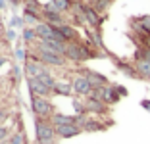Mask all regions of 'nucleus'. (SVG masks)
Returning <instances> with one entry per match:
<instances>
[{
  "mask_svg": "<svg viewBox=\"0 0 150 144\" xmlns=\"http://www.w3.org/2000/svg\"><path fill=\"white\" fill-rule=\"evenodd\" d=\"M117 69L121 71V73H125L127 77H131V79L139 77V73H137V69H135V66H129V64H125V61H117Z\"/></svg>",
  "mask_w": 150,
  "mask_h": 144,
  "instance_id": "20",
  "label": "nucleus"
},
{
  "mask_svg": "<svg viewBox=\"0 0 150 144\" xmlns=\"http://www.w3.org/2000/svg\"><path fill=\"white\" fill-rule=\"evenodd\" d=\"M44 71H46V69H44V64L39 60V58H33V60H27L25 61V73H27V77H29V79L40 77Z\"/></svg>",
  "mask_w": 150,
  "mask_h": 144,
  "instance_id": "7",
  "label": "nucleus"
},
{
  "mask_svg": "<svg viewBox=\"0 0 150 144\" xmlns=\"http://www.w3.org/2000/svg\"><path fill=\"white\" fill-rule=\"evenodd\" d=\"M93 98H98V100H102L104 104L112 106V104H117L119 98L121 96L117 94V90H115V87H110V85H106V87H98L93 90Z\"/></svg>",
  "mask_w": 150,
  "mask_h": 144,
  "instance_id": "4",
  "label": "nucleus"
},
{
  "mask_svg": "<svg viewBox=\"0 0 150 144\" xmlns=\"http://www.w3.org/2000/svg\"><path fill=\"white\" fill-rule=\"evenodd\" d=\"M23 140H25V138H23L21 133H16V135L10 138V144H23Z\"/></svg>",
  "mask_w": 150,
  "mask_h": 144,
  "instance_id": "25",
  "label": "nucleus"
},
{
  "mask_svg": "<svg viewBox=\"0 0 150 144\" xmlns=\"http://www.w3.org/2000/svg\"><path fill=\"white\" fill-rule=\"evenodd\" d=\"M81 129H83V131H104V129H106V127L102 125V123H98V121H94V119H85V123L83 125H81Z\"/></svg>",
  "mask_w": 150,
  "mask_h": 144,
  "instance_id": "19",
  "label": "nucleus"
},
{
  "mask_svg": "<svg viewBox=\"0 0 150 144\" xmlns=\"http://www.w3.org/2000/svg\"><path fill=\"white\" fill-rule=\"evenodd\" d=\"M135 69H137L139 77L150 81V61L148 60H137L135 61Z\"/></svg>",
  "mask_w": 150,
  "mask_h": 144,
  "instance_id": "17",
  "label": "nucleus"
},
{
  "mask_svg": "<svg viewBox=\"0 0 150 144\" xmlns=\"http://www.w3.org/2000/svg\"><path fill=\"white\" fill-rule=\"evenodd\" d=\"M83 75L88 79V81H91V85H93L94 88H98V87H106V85H108L106 75L96 73V71H93V69H85V71H83Z\"/></svg>",
  "mask_w": 150,
  "mask_h": 144,
  "instance_id": "14",
  "label": "nucleus"
},
{
  "mask_svg": "<svg viewBox=\"0 0 150 144\" xmlns=\"http://www.w3.org/2000/svg\"><path fill=\"white\" fill-rule=\"evenodd\" d=\"M50 123L54 127H60V125H71V123H77V115L71 117V115H64V114H54L50 117Z\"/></svg>",
  "mask_w": 150,
  "mask_h": 144,
  "instance_id": "16",
  "label": "nucleus"
},
{
  "mask_svg": "<svg viewBox=\"0 0 150 144\" xmlns=\"http://www.w3.org/2000/svg\"><path fill=\"white\" fill-rule=\"evenodd\" d=\"M35 133H37V142L39 144H54L56 138V129L50 121L37 117L35 119Z\"/></svg>",
  "mask_w": 150,
  "mask_h": 144,
  "instance_id": "1",
  "label": "nucleus"
},
{
  "mask_svg": "<svg viewBox=\"0 0 150 144\" xmlns=\"http://www.w3.org/2000/svg\"><path fill=\"white\" fill-rule=\"evenodd\" d=\"M142 46L150 48V37H142Z\"/></svg>",
  "mask_w": 150,
  "mask_h": 144,
  "instance_id": "30",
  "label": "nucleus"
},
{
  "mask_svg": "<svg viewBox=\"0 0 150 144\" xmlns=\"http://www.w3.org/2000/svg\"><path fill=\"white\" fill-rule=\"evenodd\" d=\"M37 50H39L37 58L42 61L44 66L62 67L64 64H66V56H62V54H56V52H52V50H46V48H42V46H37Z\"/></svg>",
  "mask_w": 150,
  "mask_h": 144,
  "instance_id": "5",
  "label": "nucleus"
},
{
  "mask_svg": "<svg viewBox=\"0 0 150 144\" xmlns=\"http://www.w3.org/2000/svg\"><path fill=\"white\" fill-rule=\"evenodd\" d=\"M85 106H87V114H96V115L108 114V104H104V102L98 100V98H93V96H87Z\"/></svg>",
  "mask_w": 150,
  "mask_h": 144,
  "instance_id": "8",
  "label": "nucleus"
},
{
  "mask_svg": "<svg viewBox=\"0 0 150 144\" xmlns=\"http://www.w3.org/2000/svg\"><path fill=\"white\" fill-rule=\"evenodd\" d=\"M16 58H18L19 61H23L25 60V50H23V48H18V50H16Z\"/></svg>",
  "mask_w": 150,
  "mask_h": 144,
  "instance_id": "26",
  "label": "nucleus"
},
{
  "mask_svg": "<svg viewBox=\"0 0 150 144\" xmlns=\"http://www.w3.org/2000/svg\"><path fill=\"white\" fill-rule=\"evenodd\" d=\"M56 129V135L60 138H71V136H77L83 129H81L77 123H71V125H60V127H54Z\"/></svg>",
  "mask_w": 150,
  "mask_h": 144,
  "instance_id": "11",
  "label": "nucleus"
},
{
  "mask_svg": "<svg viewBox=\"0 0 150 144\" xmlns=\"http://www.w3.org/2000/svg\"><path fill=\"white\" fill-rule=\"evenodd\" d=\"M42 16L46 18V23H50V25H62V23H64V19H62V13H60V12H56L52 4L44 6V10H42Z\"/></svg>",
  "mask_w": 150,
  "mask_h": 144,
  "instance_id": "13",
  "label": "nucleus"
},
{
  "mask_svg": "<svg viewBox=\"0 0 150 144\" xmlns=\"http://www.w3.org/2000/svg\"><path fill=\"white\" fill-rule=\"evenodd\" d=\"M27 85H29V90H31L33 96H42V98H46V96L52 92L44 83H40L39 79H27Z\"/></svg>",
  "mask_w": 150,
  "mask_h": 144,
  "instance_id": "10",
  "label": "nucleus"
},
{
  "mask_svg": "<svg viewBox=\"0 0 150 144\" xmlns=\"http://www.w3.org/2000/svg\"><path fill=\"white\" fill-rule=\"evenodd\" d=\"M71 85H73V92H77L79 96H91L93 90H94V87L91 85V81H88L85 75H77Z\"/></svg>",
  "mask_w": 150,
  "mask_h": 144,
  "instance_id": "6",
  "label": "nucleus"
},
{
  "mask_svg": "<svg viewBox=\"0 0 150 144\" xmlns=\"http://www.w3.org/2000/svg\"><path fill=\"white\" fill-rule=\"evenodd\" d=\"M31 109L33 114L40 119H48L54 115V106L48 98H42V96H31Z\"/></svg>",
  "mask_w": 150,
  "mask_h": 144,
  "instance_id": "3",
  "label": "nucleus"
},
{
  "mask_svg": "<svg viewBox=\"0 0 150 144\" xmlns=\"http://www.w3.org/2000/svg\"><path fill=\"white\" fill-rule=\"evenodd\" d=\"M114 87H115V90H117L119 96H127V88H123L121 85H114Z\"/></svg>",
  "mask_w": 150,
  "mask_h": 144,
  "instance_id": "27",
  "label": "nucleus"
},
{
  "mask_svg": "<svg viewBox=\"0 0 150 144\" xmlns=\"http://www.w3.org/2000/svg\"><path fill=\"white\" fill-rule=\"evenodd\" d=\"M66 58L71 61H87L91 58H94V52L87 44H81V42H67L66 48Z\"/></svg>",
  "mask_w": 150,
  "mask_h": 144,
  "instance_id": "2",
  "label": "nucleus"
},
{
  "mask_svg": "<svg viewBox=\"0 0 150 144\" xmlns=\"http://www.w3.org/2000/svg\"><path fill=\"white\" fill-rule=\"evenodd\" d=\"M141 106L146 109V112H150V100H142V102H141Z\"/></svg>",
  "mask_w": 150,
  "mask_h": 144,
  "instance_id": "29",
  "label": "nucleus"
},
{
  "mask_svg": "<svg viewBox=\"0 0 150 144\" xmlns=\"http://www.w3.org/2000/svg\"><path fill=\"white\" fill-rule=\"evenodd\" d=\"M83 16H85V21H87L91 27H94V29H98V27L102 25L100 13H98L93 6H83Z\"/></svg>",
  "mask_w": 150,
  "mask_h": 144,
  "instance_id": "9",
  "label": "nucleus"
},
{
  "mask_svg": "<svg viewBox=\"0 0 150 144\" xmlns=\"http://www.w3.org/2000/svg\"><path fill=\"white\" fill-rule=\"evenodd\" d=\"M91 40H93V44H94V46L104 48V44H102V37H100V33H93V35H91Z\"/></svg>",
  "mask_w": 150,
  "mask_h": 144,
  "instance_id": "24",
  "label": "nucleus"
},
{
  "mask_svg": "<svg viewBox=\"0 0 150 144\" xmlns=\"http://www.w3.org/2000/svg\"><path fill=\"white\" fill-rule=\"evenodd\" d=\"M71 90H73V85H71V83H66V81H58L52 92H54V94H58V96H69Z\"/></svg>",
  "mask_w": 150,
  "mask_h": 144,
  "instance_id": "18",
  "label": "nucleus"
},
{
  "mask_svg": "<svg viewBox=\"0 0 150 144\" xmlns=\"http://www.w3.org/2000/svg\"><path fill=\"white\" fill-rule=\"evenodd\" d=\"M35 33H37V39H40V40H48L56 37V29L50 23H39L35 27Z\"/></svg>",
  "mask_w": 150,
  "mask_h": 144,
  "instance_id": "12",
  "label": "nucleus"
},
{
  "mask_svg": "<svg viewBox=\"0 0 150 144\" xmlns=\"http://www.w3.org/2000/svg\"><path fill=\"white\" fill-rule=\"evenodd\" d=\"M50 4H52L54 10H56V12H60V13L66 12V10H69L71 6H73V4H71V0H52Z\"/></svg>",
  "mask_w": 150,
  "mask_h": 144,
  "instance_id": "21",
  "label": "nucleus"
},
{
  "mask_svg": "<svg viewBox=\"0 0 150 144\" xmlns=\"http://www.w3.org/2000/svg\"><path fill=\"white\" fill-rule=\"evenodd\" d=\"M77 2H81V0H77Z\"/></svg>",
  "mask_w": 150,
  "mask_h": 144,
  "instance_id": "32",
  "label": "nucleus"
},
{
  "mask_svg": "<svg viewBox=\"0 0 150 144\" xmlns=\"http://www.w3.org/2000/svg\"><path fill=\"white\" fill-rule=\"evenodd\" d=\"M6 136H8V129H6L4 125H0V142H2Z\"/></svg>",
  "mask_w": 150,
  "mask_h": 144,
  "instance_id": "28",
  "label": "nucleus"
},
{
  "mask_svg": "<svg viewBox=\"0 0 150 144\" xmlns=\"http://www.w3.org/2000/svg\"><path fill=\"white\" fill-rule=\"evenodd\" d=\"M37 79H39L40 83H44V85H46V87H48L50 90H54V87H56V83H58V81H56V79H54L52 75L48 73V71H44V73L40 75V77H37Z\"/></svg>",
  "mask_w": 150,
  "mask_h": 144,
  "instance_id": "22",
  "label": "nucleus"
},
{
  "mask_svg": "<svg viewBox=\"0 0 150 144\" xmlns=\"http://www.w3.org/2000/svg\"><path fill=\"white\" fill-rule=\"evenodd\" d=\"M4 64H6V60H4V58H0V67L4 66Z\"/></svg>",
  "mask_w": 150,
  "mask_h": 144,
  "instance_id": "31",
  "label": "nucleus"
},
{
  "mask_svg": "<svg viewBox=\"0 0 150 144\" xmlns=\"http://www.w3.org/2000/svg\"><path fill=\"white\" fill-rule=\"evenodd\" d=\"M35 37H37L35 29H25V31H23V39H25L27 42H33V40H35Z\"/></svg>",
  "mask_w": 150,
  "mask_h": 144,
  "instance_id": "23",
  "label": "nucleus"
},
{
  "mask_svg": "<svg viewBox=\"0 0 150 144\" xmlns=\"http://www.w3.org/2000/svg\"><path fill=\"white\" fill-rule=\"evenodd\" d=\"M58 29V33L64 37V40L66 42H77V29L71 25H66V23H62V25H54Z\"/></svg>",
  "mask_w": 150,
  "mask_h": 144,
  "instance_id": "15",
  "label": "nucleus"
}]
</instances>
